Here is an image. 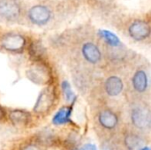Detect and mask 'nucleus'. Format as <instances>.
Instances as JSON below:
<instances>
[{
	"mask_svg": "<svg viewBox=\"0 0 151 150\" xmlns=\"http://www.w3.org/2000/svg\"><path fill=\"white\" fill-rule=\"evenodd\" d=\"M26 44L25 38L19 34H7L0 41L1 47L10 52H20Z\"/></svg>",
	"mask_w": 151,
	"mask_h": 150,
	"instance_id": "obj_1",
	"label": "nucleus"
},
{
	"mask_svg": "<svg viewBox=\"0 0 151 150\" xmlns=\"http://www.w3.org/2000/svg\"><path fill=\"white\" fill-rule=\"evenodd\" d=\"M28 18L32 23L42 26L49 22L51 18V12L48 7L38 4L30 8L28 11Z\"/></svg>",
	"mask_w": 151,
	"mask_h": 150,
	"instance_id": "obj_2",
	"label": "nucleus"
},
{
	"mask_svg": "<svg viewBox=\"0 0 151 150\" xmlns=\"http://www.w3.org/2000/svg\"><path fill=\"white\" fill-rule=\"evenodd\" d=\"M128 33L131 38H133L134 40L142 41L150 36V27L146 21L135 20L130 25L128 28Z\"/></svg>",
	"mask_w": 151,
	"mask_h": 150,
	"instance_id": "obj_3",
	"label": "nucleus"
},
{
	"mask_svg": "<svg viewBox=\"0 0 151 150\" xmlns=\"http://www.w3.org/2000/svg\"><path fill=\"white\" fill-rule=\"evenodd\" d=\"M20 15V7L13 0H0V17L13 20Z\"/></svg>",
	"mask_w": 151,
	"mask_h": 150,
	"instance_id": "obj_4",
	"label": "nucleus"
},
{
	"mask_svg": "<svg viewBox=\"0 0 151 150\" xmlns=\"http://www.w3.org/2000/svg\"><path fill=\"white\" fill-rule=\"evenodd\" d=\"M54 94L50 88L43 90L37 98L36 103L35 105V111L38 113H43L47 111L53 104Z\"/></svg>",
	"mask_w": 151,
	"mask_h": 150,
	"instance_id": "obj_5",
	"label": "nucleus"
},
{
	"mask_svg": "<svg viewBox=\"0 0 151 150\" xmlns=\"http://www.w3.org/2000/svg\"><path fill=\"white\" fill-rule=\"evenodd\" d=\"M84 58L90 64H96L101 59V51L93 42H86L81 49Z\"/></svg>",
	"mask_w": 151,
	"mask_h": 150,
	"instance_id": "obj_6",
	"label": "nucleus"
},
{
	"mask_svg": "<svg viewBox=\"0 0 151 150\" xmlns=\"http://www.w3.org/2000/svg\"><path fill=\"white\" fill-rule=\"evenodd\" d=\"M132 121L135 126L145 128L150 124V112L143 108H136L132 112Z\"/></svg>",
	"mask_w": 151,
	"mask_h": 150,
	"instance_id": "obj_7",
	"label": "nucleus"
},
{
	"mask_svg": "<svg viewBox=\"0 0 151 150\" xmlns=\"http://www.w3.org/2000/svg\"><path fill=\"white\" fill-rule=\"evenodd\" d=\"M27 77L36 84H44L50 80V73L41 66H35L27 71Z\"/></svg>",
	"mask_w": 151,
	"mask_h": 150,
	"instance_id": "obj_8",
	"label": "nucleus"
},
{
	"mask_svg": "<svg viewBox=\"0 0 151 150\" xmlns=\"http://www.w3.org/2000/svg\"><path fill=\"white\" fill-rule=\"evenodd\" d=\"M106 93L111 96H117L119 95L124 88L123 81L117 76H111L109 77L104 84Z\"/></svg>",
	"mask_w": 151,
	"mask_h": 150,
	"instance_id": "obj_9",
	"label": "nucleus"
},
{
	"mask_svg": "<svg viewBox=\"0 0 151 150\" xmlns=\"http://www.w3.org/2000/svg\"><path fill=\"white\" fill-rule=\"evenodd\" d=\"M148 76L145 71L139 70L134 73L133 77V86L137 92L142 93L146 91L148 88Z\"/></svg>",
	"mask_w": 151,
	"mask_h": 150,
	"instance_id": "obj_10",
	"label": "nucleus"
},
{
	"mask_svg": "<svg viewBox=\"0 0 151 150\" xmlns=\"http://www.w3.org/2000/svg\"><path fill=\"white\" fill-rule=\"evenodd\" d=\"M99 122L104 127L107 129H112L118 124V117L112 111L105 110L100 113Z\"/></svg>",
	"mask_w": 151,
	"mask_h": 150,
	"instance_id": "obj_11",
	"label": "nucleus"
},
{
	"mask_svg": "<svg viewBox=\"0 0 151 150\" xmlns=\"http://www.w3.org/2000/svg\"><path fill=\"white\" fill-rule=\"evenodd\" d=\"M71 114H72L71 107H63L55 114V116L52 119V123L56 126L66 124V123L70 122Z\"/></svg>",
	"mask_w": 151,
	"mask_h": 150,
	"instance_id": "obj_12",
	"label": "nucleus"
},
{
	"mask_svg": "<svg viewBox=\"0 0 151 150\" xmlns=\"http://www.w3.org/2000/svg\"><path fill=\"white\" fill-rule=\"evenodd\" d=\"M9 118L15 126H25L28 122L30 117L26 111L20 110H14L11 111Z\"/></svg>",
	"mask_w": 151,
	"mask_h": 150,
	"instance_id": "obj_13",
	"label": "nucleus"
},
{
	"mask_svg": "<svg viewBox=\"0 0 151 150\" xmlns=\"http://www.w3.org/2000/svg\"><path fill=\"white\" fill-rule=\"evenodd\" d=\"M99 35L110 45L112 47H118L120 45V40L119 39V37L113 34L112 32H110L108 30H104V29H101L99 30Z\"/></svg>",
	"mask_w": 151,
	"mask_h": 150,
	"instance_id": "obj_14",
	"label": "nucleus"
},
{
	"mask_svg": "<svg viewBox=\"0 0 151 150\" xmlns=\"http://www.w3.org/2000/svg\"><path fill=\"white\" fill-rule=\"evenodd\" d=\"M61 86H62V91H63V94H64L65 101L72 102L74 99L75 95H74V93L72 90V88H71L70 84L66 80H65V81L62 82Z\"/></svg>",
	"mask_w": 151,
	"mask_h": 150,
	"instance_id": "obj_15",
	"label": "nucleus"
},
{
	"mask_svg": "<svg viewBox=\"0 0 151 150\" xmlns=\"http://www.w3.org/2000/svg\"><path fill=\"white\" fill-rule=\"evenodd\" d=\"M125 142L127 148H129L130 149H135L136 148L141 146V140L135 135H128L126 138Z\"/></svg>",
	"mask_w": 151,
	"mask_h": 150,
	"instance_id": "obj_16",
	"label": "nucleus"
},
{
	"mask_svg": "<svg viewBox=\"0 0 151 150\" xmlns=\"http://www.w3.org/2000/svg\"><path fill=\"white\" fill-rule=\"evenodd\" d=\"M81 150H97V149L93 144H86L81 149Z\"/></svg>",
	"mask_w": 151,
	"mask_h": 150,
	"instance_id": "obj_17",
	"label": "nucleus"
},
{
	"mask_svg": "<svg viewBox=\"0 0 151 150\" xmlns=\"http://www.w3.org/2000/svg\"><path fill=\"white\" fill-rule=\"evenodd\" d=\"M22 150H41L38 147L35 146V145H27Z\"/></svg>",
	"mask_w": 151,
	"mask_h": 150,
	"instance_id": "obj_18",
	"label": "nucleus"
},
{
	"mask_svg": "<svg viewBox=\"0 0 151 150\" xmlns=\"http://www.w3.org/2000/svg\"><path fill=\"white\" fill-rule=\"evenodd\" d=\"M4 110L0 107V120L4 118Z\"/></svg>",
	"mask_w": 151,
	"mask_h": 150,
	"instance_id": "obj_19",
	"label": "nucleus"
},
{
	"mask_svg": "<svg viewBox=\"0 0 151 150\" xmlns=\"http://www.w3.org/2000/svg\"><path fill=\"white\" fill-rule=\"evenodd\" d=\"M141 150H150V148H148V147H145V148H142Z\"/></svg>",
	"mask_w": 151,
	"mask_h": 150,
	"instance_id": "obj_20",
	"label": "nucleus"
},
{
	"mask_svg": "<svg viewBox=\"0 0 151 150\" xmlns=\"http://www.w3.org/2000/svg\"><path fill=\"white\" fill-rule=\"evenodd\" d=\"M76 150H81V149H76Z\"/></svg>",
	"mask_w": 151,
	"mask_h": 150,
	"instance_id": "obj_21",
	"label": "nucleus"
}]
</instances>
